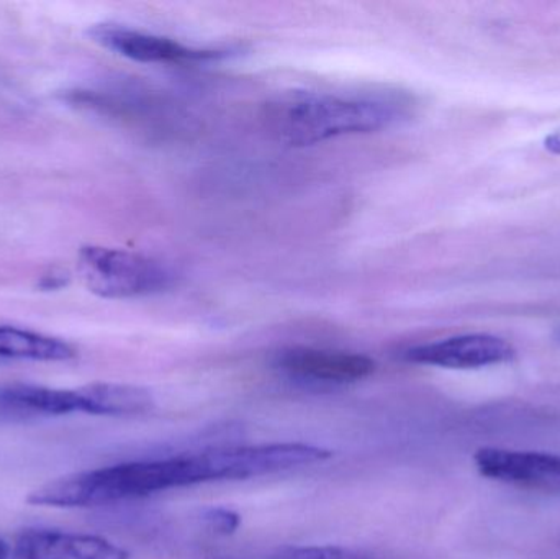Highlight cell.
Listing matches in <instances>:
<instances>
[{"label": "cell", "instance_id": "cell-3", "mask_svg": "<svg viewBox=\"0 0 560 559\" xmlns=\"http://www.w3.org/2000/svg\"><path fill=\"white\" fill-rule=\"evenodd\" d=\"M78 272L92 294L104 299H135L170 288L173 276L156 259L127 249L84 246Z\"/></svg>", "mask_w": 560, "mask_h": 559}, {"label": "cell", "instance_id": "cell-14", "mask_svg": "<svg viewBox=\"0 0 560 559\" xmlns=\"http://www.w3.org/2000/svg\"><path fill=\"white\" fill-rule=\"evenodd\" d=\"M71 282V276L65 269L55 268L51 271L45 272L38 281L39 291H61L68 288Z\"/></svg>", "mask_w": 560, "mask_h": 559}, {"label": "cell", "instance_id": "cell-7", "mask_svg": "<svg viewBox=\"0 0 560 559\" xmlns=\"http://www.w3.org/2000/svg\"><path fill=\"white\" fill-rule=\"evenodd\" d=\"M474 462L483 478L560 494V455L555 453L480 449Z\"/></svg>", "mask_w": 560, "mask_h": 559}, {"label": "cell", "instance_id": "cell-2", "mask_svg": "<svg viewBox=\"0 0 560 559\" xmlns=\"http://www.w3.org/2000/svg\"><path fill=\"white\" fill-rule=\"evenodd\" d=\"M194 485L197 478L192 456L184 455L158 462L121 463L65 476L33 491L28 502L39 508H97Z\"/></svg>", "mask_w": 560, "mask_h": 559}, {"label": "cell", "instance_id": "cell-6", "mask_svg": "<svg viewBox=\"0 0 560 559\" xmlns=\"http://www.w3.org/2000/svg\"><path fill=\"white\" fill-rule=\"evenodd\" d=\"M89 35L110 51L140 62H200L226 56L222 49L192 48L166 36L112 23L92 26Z\"/></svg>", "mask_w": 560, "mask_h": 559}, {"label": "cell", "instance_id": "cell-12", "mask_svg": "<svg viewBox=\"0 0 560 559\" xmlns=\"http://www.w3.org/2000/svg\"><path fill=\"white\" fill-rule=\"evenodd\" d=\"M271 559H375L341 547H287Z\"/></svg>", "mask_w": 560, "mask_h": 559}, {"label": "cell", "instance_id": "cell-4", "mask_svg": "<svg viewBox=\"0 0 560 559\" xmlns=\"http://www.w3.org/2000/svg\"><path fill=\"white\" fill-rule=\"evenodd\" d=\"M322 446L305 443H272V445L233 446L199 453L206 482L235 481L289 471L300 466L315 465L331 458Z\"/></svg>", "mask_w": 560, "mask_h": 559}, {"label": "cell", "instance_id": "cell-13", "mask_svg": "<svg viewBox=\"0 0 560 559\" xmlns=\"http://www.w3.org/2000/svg\"><path fill=\"white\" fill-rule=\"evenodd\" d=\"M203 524L219 535H232L238 531L242 525V519L236 512L225 508H212L203 511Z\"/></svg>", "mask_w": 560, "mask_h": 559}, {"label": "cell", "instance_id": "cell-16", "mask_svg": "<svg viewBox=\"0 0 560 559\" xmlns=\"http://www.w3.org/2000/svg\"><path fill=\"white\" fill-rule=\"evenodd\" d=\"M0 559H10V547L0 538Z\"/></svg>", "mask_w": 560, "mask_h": 559}, {"label": "cell", "instance_id": "cell-10", "mask_svg": "<svg viewBox=\"0 0 560 559\" xmlns=\"http://www.w3.org/2000/svg\"><path fill=\"white\" fill-rule=\"evenodd\" d=\"M276 364L296 380L325 384L358 383L375 371V361L365 354L305 347L283 350Z\"/></svg>", "mask_w": 560, "mask_h": 559}, {"label": "cell", "instance_id": "cell-8", "mask_svg": "<svg viewBox=\"0 0 560 559\" xmlns=\"http://www.w3.org/2000/svg\"><path fill=\"white\" fill-rule=\"evenodd\" d=\"M95 416V404L89 386L79 389H52L35 384L0 386V419L30 420L43 417Z\"/></svg>", "mask_w": 560, "mask_h": 559}, {"label": "cell", "instance_id": "cell-9", "mask_svg": "<svg viewBox=\"0 0 560 559\" xmlns=\"http://www.w3.org/2000/svg\"><path fill=\"white\" fill-rule=\"evenodd\" d=\"M10 559H130V554L97 535L28 528L13 541Z\"/></svg>", "mask_w": 560, "mask_h": 559}, {"label": "cell", "instance_id": "cell-15", "mask_svg": "<svg viewBox=\"0 0 560 559\" xmlns=\"http://www.w3.org/2000/svg\"><path fill=\"white\" fill-rule=\"evenodd\" d=\"M545 148L548 151H551L552 154H559L560 156V130L555 131V133L549 135L545 140Z\"/></svg>", "mask_w": 560, "mask_h": 559}, {"label": "cell", "instance_id": "cell-11", "mask_svg": "<svg viewBox=\"0 0 560 559\" xmlns=\"http://www.w3.org/2000/svg\"><path fill=\"white\" fill-rule=\"evenodd\" d=\"M75 357L68 341L16 327H0V360L58 363Z\"/></svg>", "mask_w": 560, "mask_h": 559}, {"label": "cell", "instance_id": "cell-5", "mask_svg": "<svg viewBox=\"0 0 560 559\" xmlns=\"http://www.w3.org/2000/svg\"><path fill=\"white\" fill-rule=\"evenodd\" d=\"M516 357L510 341L490 334H467L444 338L433 343L418 345L405 351L410 363L446 370H480L509 363Z\"/></svg>", "mask_w": 560, "mask_h": 559}, {"label": "cell", "instance_id": "cell-1", "mask_svg": "<svg viewBox=\"0 0 560 559\" xmlns=\"http://www.w3.org/2000/svg\"><path fill=\"white\" fill-rule=\"evenodd\" d=\"M400 97L335 95L290 91L269 102V130L292 147L322 143L341 135L369 133L400 120L407 110Z\"/></svg>", "mask_w": 560, "mask_h": 559}]
</instances>
